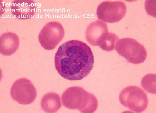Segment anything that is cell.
I'll use <instances>...</instances> for the list:
<instances>
[{
    "label": "cell",
    "instance_id": "cell-1",
    "mask_svg": "<svg viewBox=\"0 0 156 113\" xmlns=\"http://www.w3.org/2000/svg\"><path fill=\"white\" fill-rule=\"evenodd\" d=\"M59 74L69 80H81L91 71L94 63L91 49L85 43L71 40L59 46L55 57Z\"/></svg>",
    "mask_w": 156,
    "mask_h": 113
},
{
    "label": "cell",
    "instance_id": "cell-2",
    "mask_svg": "<svg viewBox=\"0 0 156 113\" xmlns=\"http://www.w3.org/2000/svg\"><path fill=\"white\" fill-rule=\"evenodd\" d=\"M61 99L65 107L71 110L77 109L81 113H93L98 108L97 98L78 86L66 89L62 94Z\"/></svg>",
    "mask_w": 156,
    "mask_h": 113
},
{
    "label": "cell",
    "instance_id": "cell-3",
    "mask_svg": "<svg viewBox=\"0 0 156 113\" xmlns=\"http://www.w3.org/2000/svg\"><path fill=\"white\" fill-rule=\"evenodd\" d=\"M115 47L118 54L131 63L139 64L147 58V50L144 46L132 38H124L118 40Z\"/></svg>",
    "mask_w": 156,
    "mask_h": 113
},
{
    "label": "cell",
    "instance_id": "cell-4",
    "mask_svg": "<svg viewBox=\"0 0 156 113\" xmlns=\"http://www.w3.org/2000/svg\"><path fill=\"white\" fill-rule=\"evenodd\" d=\"M119 100L122 105L136 113L145 111L148 104L147 94L137 86H129L123 89L119 95Z\"/></svg>",
    "mask_w": 156,
    "mask_h": 113
},
{
    "label": "cell",
    "instance_id": "cell-5",
    "mask_svg": "<svg viewBox=\"0 0 156 113\" xmlns=\"http://www.w3.org/2000/svg\"><path fill=\"white\" fill-rule=\"evenodd\" d=\"M126 12L125 2L120 1H105L98 6L96 14L101 20L113 24L122 20L125 16Z\"/></svg>",
    "mask_w": 156,
    "mask_h": 113
},
{
    "label": "cell",
    "instance_id": "cell-6",
    "mask_svg": "<svg viewBox=\"0 0 156 113\" xmlns=\"http://www.w3.org/2000/svg\"><path fill=\"white\" fill-rule=\"evenodd\" d=\"M65 35L63 27L57 22H51L44 26L39 33L38 39L41 45L45 50H54Z\"/></svg>",
    "mask_w": 156,
    "mask_h": 113
},
{
    "label": "cell",
    "instance_id": "cell-7",
    "mask_svg": "<svg viewBox=\"0 0 156 113\" xmlns=\"http://www.w3.org/2000/svg\"><path fill=\"white\" fill-rule=\"evenodd\" d=\"M12 99L19 104L29 105L35 100L37 91L32 83L25 78H20L13 83L11 89Z\"/></svg>",
    "mask_w": 156,
    "mask_h": 113
},
{
    "label": "cell",
    "instance_id": "cell-8",
    "mask_svg": "<svg viewBox=\"0 0 156 113\" xmlns=\"http://www.w3.org/2000/svg\"><path fill=\"white\" fill-rule=\"evenodd\" d=\"M36 5L31 0H16L11 4L12 14L18 19H30L35 14Z\"/></svg>",
    "mask_w": 156,
    "mask_h": 113
},
{
    "label": "cell",
    "instance_id": "cell-9",
    "mask_svg": "<svg viewBox=\"0 0 156 113\" xmlns=\"http://www.w3.org/2000/svg\"><path fill=\"white\" fill-rule=\"evenodd\" d=\"M108 33L106 24L97 20L91 23L86 29V37L87 41L93 46H98L104 36Z\"/></svg>",
    "mask_w": 156,
    "mask_h": 113
},
{
    "label": "cell",
    "instance_id": "cell-10",
    "mask_svg": "<svg viewBox=\"0 0 156 113\" xmlns=\"http://www.w3.org/2000/svg\"><path fill=\"white\" fill-rule=\"evenodd\" d=\"M1 53L4 56H11L14 53L19 46V37L15 33L7 32L0 38Z\"/></svg>",
    "mask_w": 156,
    "mask_h": 113
},
{
    "label": "cell",
    "instance_id": "cell-11",
    "mask_svg": "<svg viewBox=\"0 0 156 113\" xmlns=\"http://www.w3.org/2000/svg\"><path fill=\"white\" fill-rule=\"evenodd\" d=\"M41 106L45 112H57L61 107L59 95L54 92L47 93L42 98Z\"/></svg>",
    "mask_w": 156,
    "mask_h": 113
},
{
    "label": "cell",
    "instance_id": "cell-12",
    "mask_svg": "<svg viewBox=\"0 0 156 113\" xmlns=\"http://www.w3.org/2000/svg\"><path fill=\"white\" fill-rule=\"evenodd\" d=\"M119 40V37L115 33H108L104 36L98 46L104 51L109 52L114 50L116 43Z\"/></svg>",
    "mask_w": 156,
    "mask_h": 113
}]
</instances>
